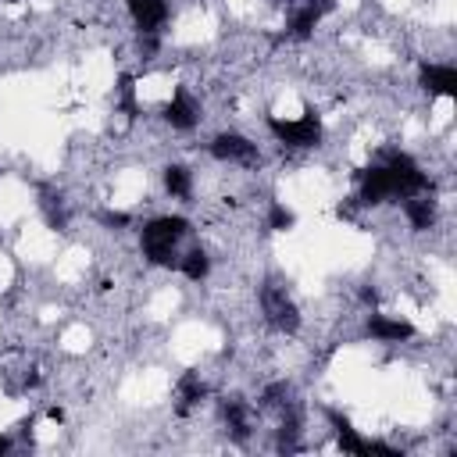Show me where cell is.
Here are the masks:
<instances>
[{
	"mask_svg": "<svg viewBox=\"0 0 457 457\" xmlns=\"http://www.w3.org/2000/svg\"><path fill=\"white\" fill-rule=\"evenodd\" d=\"M425 189H432L428 175L403 150L386 154L382 161L368 164L357 175V204L361 207H378V204H389V200H407V196L425 193Z\"/></svg>",
	"mask_w": 457,
	"mask_h": 457,
	"instance_id": "6da1fadb",
	"label": "cell"
},
{
	"mask_svg": "<svg viewBox=\"0 0 457 457\" xmlns=\"http://www.w3.org/2000/svg\"><path fill=\"white\" fill-rule=\"evenodd\" d=\"M189 221L182 214H161V218H150L139 232V250L150 264L157 268H179V257H182V243L189 239Z\"/></svg>",
	"mask_w": 457,
	"mask_h": 457,
	"instance_id": "7a4b0ae2",
	"label": "cell"
},
{
	"mask_svg": "<svg viewBox=\"0 0 457 457\" xmlns=\"http://www.w3.org/2000/svg\"><path fill=\"white\" fill-rule=\"evenodd\" d=\"M268 132L275 136V143L293 146V150H311L321 143V121L314 111H307L303 118H268Z\"/></svg>",
	"mask_w": 457,
	"mask_h": 457,
	"instance_id": "3957f363",
	"label": "cell"
},
{
	"mask_svg": "<svg viewBox=\"0 0 457 457\" xmlns=\"http://www.w3.org/2000/svg\"><path fill=\"white\" fill-rule=\"evenodd\" d=\"M261 311H264V321L282 336H293L300 328V307L293 303V296L278 282L261 286Z\"/></svg>",
	"mask_w": 457,
	"mask_h": 457,
	"instance_id": "277c9868",
	"label": "cell"
},
{
	"mask_svg": "<svg viewBox=\"0 0 457 457\" xmlns=\"http://www.w3.org/2000/svg\"><path fill=\"white\" fill-rule=\"evenodd\" d=\"M207 154L221 164H243V168H253L261 161V150L253 139H246L243 132H218L211 143H207Z\"/></svg>",
	"mask_w": 457,
	"mask_h": 457,
	"instance_id": "5b68a950",
	"label": "cell"
},
{
	"mask_svg": "<svg viewBox=\"0 0 457 457\" xmlns=\"http://www.w3.org/2000/svg\"><path fill=\"white\" fill-rule=\"evenodd\" d=\"M164 121L175 129V132H193L200 125V100L189 93V89H175L171 100L164 104Z\"/></svg>",
	"mask_w": 457,
	"mask_h": 457,
	"instance_id": "8992f818",
	"label": "cell"
},
{
	"mask_svg": "<svg viewBox=\"0 0 457 457\" xmlns=\"http://www.w3.org/2000/svg\"><path fill=\"white\" fill-rule=\"evenodd\" d=\"M218 414H221V425H225V432H228L232 439H239V443L250 439L253 411H250V403H246L243 396H225V400L218 403Z\"/></svg>",
	"mask_w": 457,
	"mask_h": 457,
	"instance_id": "52a82bcc",
	"label": "cell"
},
{
	"mask_svg": "<svg viewBox=\"0 0 457 457\" xmlns=\"http://www.w3.org/2000/svg\"><path fill=\"white\" fill-rule=\"evenodd\" d=\"M418 86L428 96H457V68L453 64L428 61V64L418 68Z\"/></svg>",
	"mask_w": 457,
	"mask_h": 457,
	"instance_id": "ba28073f",
	"label": "cell"
},
{
	"mask_svg": "<svg viewBox=\"0 0 457 457\" xmlns=\"http://www.w3.org/2000/svg\"><path fill=\"white\" fill-rule=\"evenodd\" d=\"M364 332L371 339H378V343H407V339H414V325L407 318H393V314H378V311L368 314Z\"/></svg>",
	"mask_w": 457,
	"mask_h": 457,
	"instance_id": "9c48e42d",
	"label": "cell"
},
{
	"mask_svg": "<svg viewBox=\"0 0 457 457\" xmlns=\"http://www.w3.org/2000/svg\"><path fill=\"white\" fill-rule=\"evenodd\" d=\"M129 14H132V25L139 32H157L168 25L171 18V4L168 0H129Z\"/></svg>",
	"mask_w": 457,
	"mask_h": 457,
	"instance_id": "30bf717a",
	"label": "cell"
},
{
	"mask_svg": "<svg viewBox=\"0 0 457 457\" xmlns=\"http://www.w3.org/2000/svg\"><path fill=\"white\" fill-rule=\"evenodd\" d=\"M403 218H407L411 228H418V232L432 228V225H436V200H432V193L425 189V193L407 196V200H403Z\"/></svg>",
	"mask_w": 457,
	"mask_h": 457,
	"instance_id": "8fae6325",
	"label": "cell"
},
{
	"mask_svg": "<svg viewBox=\"0 0 457 457\" xmlns=\"http://www.w3.org/2000/svg\"><path fill=\"white\" fill-rule=\"evenodd\" d=\"M175 396H179V414H189L196 403H204L207 382H204L196 371H186V375L179 378V386H175Z\"/></svg>",
	"mask_w": 457,
	"mask_h": 457,
	"instance_id": "7c38bea8",
	"label": "cell"
},
{
	"mask_svg": "<svg viewBox=\"0 0 457 457\" xmlns=\"http://www.w3.org/2000/svg\"><path fill=\"white\" fill-rule=\"evenodd\" d=\"M175 271H182L189 282H204V278L211 275V253H207L204 246H189V250H182Z\"/></svg>",
	"mask_w": 457,
	"mask_h": 457,
	"instance_id": "4fadbf2b",
	"label": "cell"
},
{
	"mask_svg": "<svg viewBox=\"0 0 457 457\" xmlns=\"http://www.w3.org/2000/svg\"><path fill=\"white\" fill-rule=\"evenodd\" d=\"M164 193L171 200H189L193 196V171L186 164H168L164 168Z\"/></svg>",
	"mask_w": 457,
	"mask_h": 457,
	"instance_id": "5bb4252c",
	"label": "cell"
},
{
	"mask_svg": "<svg viewBox=\"0 0 457 457\" xmlns=\"http://www.w3.org/2000/svg\"><path fill=\"white\" fill-rule=\"evenodd\" d=\"M39 207H43V214H46V225H50V228H64V225H68V204H64V196H61V193L43 189V193H39Z\"/></svg>",
	"mask_w": 457,
	"mask_h": 457,
	"instance_id": "9a60e30c",
	"label": "cell"
},
{
	"mask_svg": "<svg viewBox=\"0 0 457 457\" xmlns=\"http://www.w3.org/2000/svg\"><path fill=\"white\" fill-rule=\"evenodd\" d=\"M293 221H296V218H293V211H289L286 204H278V200L268 204V221H264V225H268L271 232H286V228H293Z\"/></svg>",
	"mask_w": 457,
	"mask_h": 457,
	"instance_id": "2e32d148",
	"label": "cell"
},
{
	"mask_svg": "<svg viewBox=\"0 0 457 457\" xmlns=\"http://www.w3.org/2000/svg\"><path fill=\"white\" fill-rule=\"evenodd\" d=\"M14 443H11V436H0V453H7Z\"/></svg>",
	"mask_w": 457,
	"mask_h": 457,
	"instance_id": "e0dca14e",
	"label": "cell"
}]
</instances>
